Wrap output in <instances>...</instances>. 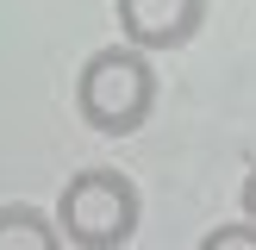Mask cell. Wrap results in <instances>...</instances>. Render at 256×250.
I'll return each mask as SVG.
<instances>
[{
  "instance_id": "1",
  "label": "cell",
  "mask_w": 256,
  "mask_h": 250,
  "mask_svg": "<svg viewBox=\"0 0 256 250\" xmlns=\"http://www.w3.org/2000/svg\"><path fill=\"white\" fill-rule=\"evenodd\" d=\"M75 112L100 138H132L156 112V62L132 44H100L75 69Z\"/></svg>"
},
{
  "instance_id": "2",
  "label": "cell",
  "mask_w": 256,
  "mask_h": 250,
  "mask_svg": "<svg viewBox=\"0 0 256 250\" xmlns=\"http://www.w3.org/2000/svg\"><path fill=\"white\" fill-rule=\"evenodd\" d=\"M50 219H56V238L75 250H119L138 238L144 200H138V182L125 169H82L62 182Z\"/></svg>"
},
{
  "instance_id": "3",
  "label": "cell",
  "mask_w": 256,
  "mask_h": 250,
  "mask_svg": "<svg viewBox=\"0 0 256 250\" xmlns=\"http://www.w3.org/2000/svg\"><path fill=\"white\" fill-rule=\"evenodd\" d=\"M112 19H119V44L162 56V50H188L206 25V0H112Z\"/></svg>"
},
{
  "instance_id": "4",
  "label": "cell",
  "mask_w": 256,
  "mask_h": 250,
  "mask_svg": "<svg viewBox=\"0 0 256 250\" xmlns=\"http://www.w3.org/2000/svg\"><path fill=\"white\" fill-rule=\"evenodd\" d=\"M0 250H69L56 238V219L38 206H25V200H6L0 206Z\"/></svg>"
},
{
  "instance_id": "5",
  "label": "cell",
  "mask_w": 256,
  "mask_h": 250,
  "mask_svg": "<svg viewBox=\"0 0 256 250\" xmlns=\"http://www.w3.org/2000/svg\"><path fill=\"white\" fill-rule=\"evenodd\" d=\"M194 250H256V225H244V219L238 225H212Z\"/></svg>"
},
{
  "instance_id": "6",
  "label": "cell",
  "mask_w": 256,
  "mask_h": 250,
  "mask_svg": "<svg viewBox=\"0 0 256 250\" xmlns=\"http://www.w3.org/2000/svg\"><path fill=\"white\" fill-rule=\"evenodd\" d=\"M238 206H244V225H256V162H250L244 188H238Z\"/></svg>"
}]
</instances>
